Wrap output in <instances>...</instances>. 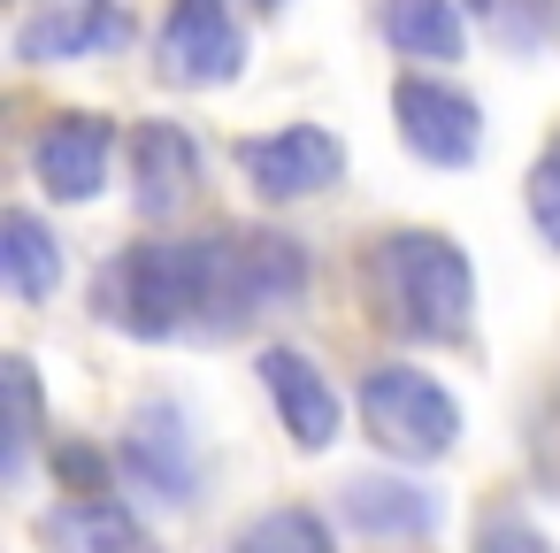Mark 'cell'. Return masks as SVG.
I'll return each instance as SVG.
<instances>
[{"label":"cell","mask_w":560,"mask_h":553,"mask_svg":"<svg viewBox=\"0 0 560 553\" xmlns=\"http://www.w3.org/2000/svg\"><path fill=\"white\" fill-rule=\"evenodd\" d=\"M307 292V254L277 231H208V239H147L124 246L101 285L93 308L131 331V338H223L238 323L284 315Z\"/></svg>","instance_id":"1"},{"label":"cell","mask_w":560,"mask_h":553,"mask_svg":"<svg viewBox=\"0 0 560 553\" xmlns=\"http://www.w3.org/2000/svg\"><path fill=\"white\" fill-rule=\"evenodd\" d=\"M369 292H376V308L399 338H422V346L468 338L476 277H468V254L445 231H392L369 254Z\"/></svg>","instance_id":"2"},{"label":"cell","mask_w":560,"mask_h":553,"mask_svg":"<svg viewBox=\"0 0 560 553\" xmlns=\"http://www.w3.org/2000/svg\"><path fill=\"white\" fill-rule=\"evenodd\" d=\"M361 423H369V438H376L392 461H438V453H453V438H460L453 392H445L430 369H407V361L361 369Z\"/></svg>","instance_id":"3"},{"label":"cell","mask_w":560,"mask_h":553,"mask_svg":"<svg viewBox=\"0 0 560 553\" xmlns=\"http://www.w3.org/2000/svg\"><path fill=\"white\" fill-rule=\"evenodd\" d=\"M392 116H399V147H407L415 162H430V170H460V162H476V147H483V108H476L460 85L430 78V70L392 85Z\"/></svg>","instance_id":"4"},{"label":"cell","mask_w":560,"mask_h":553,"mask_svg":"<svg viewBox=\"0 0 560 553\" xmlns=\"http://www.w3.org/2000/svg\"><path fill=\"white\" fill-rule=\"evenodd\" d=\"M124 476L139 492H154L162 507H192L200 499V446H192V415L177 400H147L124 430Z\"/></svg>","instance_id":"5"},{"label":"cell","mask_w":560,"mask_h":553,"mask_svg":"<svg viewBox=\"0 0 560 553\" xmlns=\"http://www.w3.org/2000/svg\"><path fill=\"white\" fill-rule=\"evenodd\" d=\"M131 9L124 0H47L16 24V62L55 70V62H93V55H124L131 47Z\"/></svg>","instance_id":"6"},{"label":"cell","mask_w":560,"mask_h":553,"mask_svg":"<svg viewBox=\"0 0 560 553\" xmlns=\"http://www.w3.org/2000/svg\"><path fill=\"white\" fill-rule=\"evenodd\" d=\"M238 177L261 200H307V193H330L346 177V147L323 124H284V131L238 139Z\"/></svg>","instance_id":"7"},{"label":"cell","mask_w":560,"mask_h":553,"mask_svg":"<svg viewBox=\"0 0 560 553\" xmlns=\"http://www.w3.org/2000/svg\"><path fill=\"white\" fill-rule=\"evenodd\" d=\"M154 55H162L170 85H231L246 70V32L223 0H177Z\"/></svg>","instance_id":"8"},{"label":"cell","mask_w":560,"mask_h":553,"mask_svg":"<svg viewBox=\"0 0 560 553\" xmlns=\"http://www.w3.org/2000/svg\"><path fill=\"white\" fill-rule=\"evenodd\" d=\"M108 162H116V124L108 116H93V108H70V116H55L39 139H32V177H39V193L47 200H101V185H108Z\"/></svg>","instance_id":"9"},{"label":"cell","mask_w":560,"mask_h":553,"mask_svg":"<svg viewBox=\"0 0 560 553\" xmlns=\"http://www.w3.org/2000/svg\"><path fill=\"white\" fill-rule=\"evenodd\" d=\"M200 193V147H192V131L185 124H139L131 131V208L147 216V223H170V216H185V200Z\"/></svg>","instance_id":"10"},{"label":"cell","mask_w":560,"mask_h":553,"mask_svg":"<svg viewBox=\"0 0 560 553\" xmlns=\"http://www.w3.org/2000/svg\"><path fill=\"white\" fill-rule=\"evenodd\" d=\"M261 384H269V400H277L284 430H292V446L323 453V446L338 438V392H330V377H323L307 354L269 346V354H261Z\"/></svg>","instance_id":"11"},{"label":"cell","mask_w":560,"mask_h":553,"mask_svg":"<svg viewBox=\"0 0 560 553\" xmlns=\"http://www.w3.org/2000/svg\"><path fill=\"white\" fill-rule=\"evenodd\" d=\"M338 507H346V522L353 530H369V538H422V530H438V492L430 484H415V476H353L346 492H338Z\"/></svg>","instance_id":"12"},{"label":"cell","mask_w":560,"mask_h":553,"mask_svg":"<svg viewBox=\"0 0 560 553\" xmlns=\"http://www.w3.org/2000/svg\"><path fill=\"white\" fill-rule=\"evenodd\" d=\"M376 32H384L392 55L430 62V70L460 62V47H468V32H460V0H384V9H376Z\"/></svg>","instance_id":"13"},{"label":"cell","mask_w":560,"mask_h":553,"mask_svg":"<svg viewBox=\"0 0 560 553\" xmlns=\"http://www.w3.org/2000/svg\"><path fill=\"white\" fill-rule=\"evenodd\" d=\"M47 553H139V522L124 499H62L39 522Z\"/></svg>","instance_id":"14"},{"label":"cell","mask_w":560,"mask_h":553,"mask_svg":"<svg viewBox=\"0 0 560 553\" xmlns=\"http://www.w3.org/2000/svg\"><path fill=\"white\" fill-rule=\"evenodd\" d=\"M0 277L16 300H47L62 285V246L32 208H9V223H0Z\"/></svg>","instance_id":"15"},{"label":"cell","mask_w":560,"mask_h":553,"mask_svg":"<svg viewBox=\"0 0 560 553\" xmlns=\"http://www.w3.org/2000/svg\"><path fill=\"white\" fill-rule=\"evenodd\" d=\"M231 553H330V522L307 515V507H269L261 522L238 530Z\"/></svg>","instance_id":"16"},{"label":"cell","mask_w":560,"mask_h":553,"mask_svg":"<svg viewBox=\"0 0 560 553\" xmlns=\"http://www.w3.org/2000/svg\"><path fill=\"white\" fill-rule=\"evenodd\" d=\"M0 377H9V476H24L39 438V384H32V361H0Z\"/></svg>","instance_id":"17"},{"label":"cell","mask_w":560,"mask_h":553,"mask_svg":"<svg viewBox=\"0 0 560 553\" xmlns=\"http://www.w3.org/2000/svg\"><path fill=\"white\" fill-rule=\"evenodd\" d=\"M476 553H552V538H545L529 515L499 507V515H483V522H476Z\"/></svg>","instance_id":"18"},{"label":"cell","mask_w":560,"mask_h":553,"mask_svg":"<svg viewBox=\"0 0 560 553\" xmlns=\"http://www.w3.org/2000/svg\"><path fill=\"white\" fill-rule=\"evenodd\" d=\"M529 223H537L545 246L560 254V170H552V162H537V177H529Z\"/></svg>","instance_id":"19"},{"label":"cell","mask_w":560,"mask_h":553,"mask_svg":"<svg viewBox=\"0 0 560 553\" xmlns=\"http://www.w3.org/2000/svg\"><path fill=\"white\" fill-rule=\"evenodd\" d=\"M468 9H483V16H499V9H506V0H468Z\"/></svg>","instance_id":"20"},{"label":"cell","mask_w":560,"mask_h":553,"mask_svg":"<svg viewBox=\"0 0 560 553\" xmlns=\"http://www.w3.org/2000/svg\"><path fill=\"white\" fill-rule=\"evenodd\" d=\"M545 162H552V170H560V139H552V154H545Z\"/></svg>","instance_id":"21"},{"label":"cell","mask_w":560,"mask_h":553,"mask_svg":"<svg viewBox=\"0 0 560 553\" xmlns=\"http://www.w3.org/2000/svg\"><path fill=\"white\" fill-rule=\"evenodd\" d=\"M254 9H277V0H254Z\"/></svg>","instance_id":"22"}]
</instances>
